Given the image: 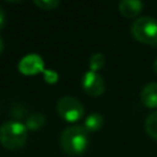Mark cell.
<instances>
[{
	"instance_id": "7c38bea8",
	"label": "cell",
	"mask_w": 157,
	"mask_h": 157,
	"mask_svg": "<svg viewBox=\"0 0 157 157\" xmlns=\"http://www.w3.org/2000/svg\"><path fill=\"white\" fill-rule=\"evenodd\" d=\"M105 64V56L102 53H94L93 55H91L90 61H88V66L91 71L97 72L98 70H101Z\"/></svg>"
},
{
	"instance_id": "5bb4252c",
	"label": "cell",
	"mask_w": 157,
	"mask_h": 157,
	"mask_svg": "<svg viewBox=\"0 0 157 157\" xmlns=\"http://www.w3.org/2000/svg\"><path fill=\"white\" fill-rule=\"evenodd\" d=\"M11 114L15 117V118H17V119H22L26 114H27V110L23 108V107H13L12 108V110H11Z\"/></svg>"
},
{
	"instance_id": "30bf717a",
	"label": "cell",
	"mask_w": 157,
	"mask_h": 157,
	"mask_svg": "<svg viewBox=\"0 0 157 157\" xmlns=\"http://www.w3.org/2000/svg\"><path fill=\"white\" fill-rule=\"evenodd\" d=\"M103 115L99 114V113H91L86 119H85V123H83V128L87 130V131H97L102 128L103 125Z\"/></svg>"
},
{
	"instance_id": "4fadbf2b",
	"label": "cell",
	"mask_w": 157,
	"mask_h": 157,
	"mask_svg": "<svg viewBox=\"0 0 157 157\" xmlns=\"http://www.w3.org/2000/svg\"><path fill=\"white\" fill-rule=\"evenodd\" d=\"M34 4L42 10H53L60 2L59 0H34Z\"/></svg>"
},
{
	"instance_id": "3957f363",
	"label": "cell",
	"mask_w": 157,
	"mask_h": 157,
	"mask_svg": "<svg viewBox=\"0 0 157 157\" xmlns=\"http://www.w3.org/2000/svg\"><path fill=\"white\" fill-rule=\"evenodd\" d=\"M134 38L148 45H157V20L151 16H141L131 25Z\"/></svg>"
},
{
	"instance_id": "e0dca14e",
	"label": "cell",
	"mask_w": 157,
	"mask_h": 157,
	"mask_svg": "<svg viewBox=\"0 0 157 157\" xmlns=\"http://www.w3.org/2000/svg\"><path fill=\"white\" fill-rule=\"evenodd\" d=\"M2 50H4V40L1 38V36H0V54L2 53Z\"/></svg>"
},
{
	"instance_id": "9c48e42d",
	"label": "cell",
	"mask_w": 157,
	"mask_h": 157,
	"mask_svg": "<svg viewBox=\"0 0 157 157\" xmlns=\"http://www.w3.org/2000/svg\"><path fill=\"white\" fill-rule=\"evenodd\" d=\"M44 124H45V117L42 113H38V112L27 115L26 123H25L27 130H32V131L39 130Z\"/></svg>"
},
{
	"instance_id": "2e32d148",
	"label": "cell",
	"mask_w": 157,
	"mask_h": 157,
	"mask_svg": "<svg viewBox=\"0 0 157 157\" xmlns=\"http://www.w3.org/2000/svg\"><path fill=\"white\" fill-rule=\"evenodd\" d=\"M5 22H6V15L4 9L0 6V29H2V27L5 26Z\"/></svg>"
},
{
	"instance_id": "8fae6325",
	"label": "cell",
	"mask_w": 157,
	"mask_h": 157,
	"mask_svg": "<svg viewBox=\"0 0 157 157\" xmlns=\"http://www.w3.org/2000/svg\"><path fill=\"white\" fill-rule=\"evenodd\" d=\"M146 132L155 140H157V110L150 113L145 120Z\"/></svg>"
},
{
	"instance_id": "277c9868",
	"label": "cell",
	"mask_w": 157,
	"mask_h": 157,
	"mask_svg": "<svg viewBox=\"0 0 157 157\" xmlns=\"http://www.w3.org/2000/svg\"><path fill=\"white\" fill-rule=\"evenodd\" d=\"M56 110H58L59 115L69 123H74V121L80 120L85 114L83 104L76 97H72V96L61 97L58 101Z\"/></svg>"
},
{
	"instance_id": "ba28073f",
	"label": "cell",
	"mask_w": 157,
	"mask_h": 157,
	"mask_svg": "<svg viewBox=\"0 0 157 157\" xmlns=\"http://www.w3.org/2000/svg\"><path fill=\"white\" fill-rule=\"evenodd\" d=\"M144 4L139 0H121L119 2V11L126 18H132L140 13Z\"/></svg>"
},
{
	"instance_id": "52a82bcc",
	"label": "cell",
	"mask_w": 157,
	"mask_h": 157,
	"mask_svg": "<svg viewBox=\"0 0 157 157\" xmlns=\"http://www.w3.org/2000/svg\"><path fill=\"white\" fill-rule=\"evenodd\" d=\"M140 98L147 108H157V82H148L141 90Z\"/></svg>"
},
{
	"instance_id": "7a4b0ae2",
	"label": "cell",
	"mask_w": 157,
	"mask_h": 157,
	"mask_svg": "<svg viewBox=\"0 0 157 157\" xmlns=\"http://www.w3.org/2000/svg\"><path fill=\"white\" fill-rule=\"evenodd\" d=\"M27 140V128L18 120H7L0 126V142L9 150L23 147Z\"/></svg>"
},
{
	"instance_id": "ac0fdd59",
	"label": "cell",
	"mask_w": 157,
	"mask_h": 157,
	"mask_svg": "<svg viewBox=\"0 0 157 157\" xmlns=\"http://www.w3.org/2000/svg\"><path fill=\"white\" fill-rule=\"evenodd\" d=\"M153 69H155V71H156V74H157V58H156V60H155V64H153Z\"/></svg>"
},
{
	"instance_id": "5b68a950",
	"label": "cell",
	"mask_w": 157,
	"mask_h": 157,
	"mask_svg": "<svg viewBox=\"0 0 157 157\" xmlns=\"http://www.w3.org/2000/svg\"><path fill=\"white\" fill-rule=\"evenodd\" d=\"M82 88L88 96L98 97L104 92V80L99 74L90 70L82 77Z\"/></svg>"
},
{
	"instance_id": "6da1fadb",
	"label": "cell",
	"mask_w": 157,
	"mask_h": 157,
	"mask_svg": "<svg viewBox=\"0 0 157 157\" xmlns=\"http://www.w3.org/2000/svg\"><path fill=\"white\" fill-rule=\"evenodd\" d=\"M88 145V131L80 125H72L64 129L60 134V146L69 156L82 155Z\"/></svg>"
},
{
	"instance_id": "8992f818",
	"label": "cell",
	"mask_w": 157,
	"mask_h": 157,
	"mask_svg": "<svg viewBox=\"0 0 157 157\" xmlns=\"http://www.w3.org/2000/svg\"><path fill=\"white\" fill-rule=\"evenodd\" d=\"M18 70L23 75H34L44 71V61L38 54H28L20 60Z\"/></svg>"
},
{
	"instance_id": "9a60e30c",
	"label": "cell",
	"mask_w": 157,
	"mask_h": 157,
	"mask_svg": "<svg viewBox=\"0 0 157 157\" xmlns=\"http://www.w3.org/2000/svg\"><path fill=\"white\" fill-rule=\"evenodd\" d=\"M45 80L49 82H55L56 81V74L53 71H45Z\"/></svg>"
}]
</instances>
